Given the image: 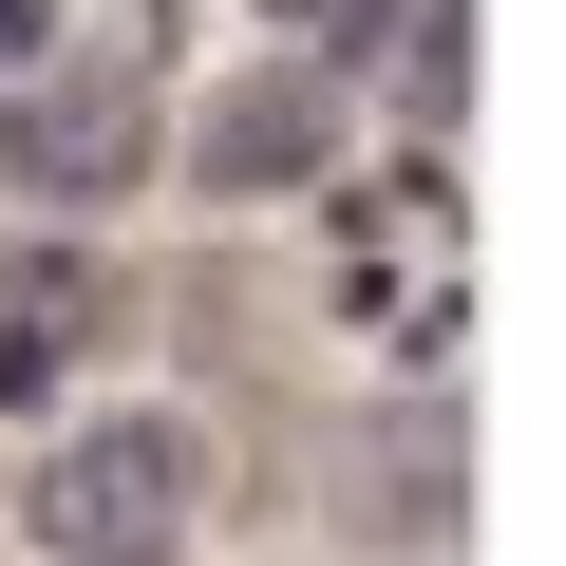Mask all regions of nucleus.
I'll return each mask as SVG.
<instances>
[{
  "label": "nucleus",
  "instance_id": "obj_6",
  "mask_svg": "<svg viewBox=\"0 0 566 566\" xmlns=\"http://www.w3.org/2000/svg\"><path fill=\"white\" fill-rule=\"evenodd\" d=\"M57 57V0H0V76H39Z\"/></svg>",
  "mask_w": 566,
  "mask_h": 566
},
{
  "label": "nucleus",
  "instance_id": "obj_1",
  "mask_svg": "<svg viewBox=\"0 0 566 566\" xmlns=\"http://www.w3.org/2000/svg\"><path fill=\"white\" fill-rule=\"evenodd\" d=\"M189 510H208V434L189 416H95L20 472V528L57 566H189Z\"/></svg>",
  "mask_w": 566,
  "mask_h": 566
},
{
  "label": "nucleus",
  "instance_id": "obj_4",
  "mask_svg": "<svg viewBox=\"0 0 566 566\" xmlns=\"http://www.w3.org/2000/svg\"><path fill=\"white\" fill-rule=\"evenodd\" d=\"M76 303H95V264H57V245H39V264H20V322H0V397H39V378L76 359Z\"/></svg>",
  "mask_w": 566,
  "mask_h": 566
},
{
  "label": "nucleus",
  "instance_id": "obj_3",
  "mask_svg": "<svg viewBox=\"0 0 566 566\" xmlns=\"http://www.w3.org/2000/svg\"><path fill=\"white\" fill-rule=\"evenodd\" d=\"M151 151H170V133H151V95H133V76H39L20 114H0V170H20L39 208H114Z\"/></svg>",
  "mask_w": 566,
  "mask_h": 566
},
{
  "label": "nucleus",
  "instance_id": "obj_2",
  "mask_svg": "<svg viewBox=\"0 0 566 566\" xmlns=\"http://www.w3.org/2000/svg\"><path fill=\"white\" fill-rule=\"evenodd\" d=\"M170 151H189V189H227V208L322 189V170H340V76H322V57H264V76H227Z\"/></svg>",
  "mask_w": 566,
  "mask_h": 566
},
{
  "label": "nucleus",
  "instance_id": "obj_5",
  "mask_svg": "<svg viewBox=\"0 0 566 566\" xmlns=\"http://www.w3.org/2000/svg\"><path fill=\"white\" fill-rule=\"evenodd\" d=\"M264 20H283V39L340 76V57H378V39H397V0H264Z\"/></svg>",
  "mask_w": 566,
  "mask_h": 566
}]
</instances>
